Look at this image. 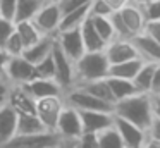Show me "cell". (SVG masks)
Segmentation results:
<instances>
[{
	"label": "cell",
	"mask_w": 160,
	"mask_h": 148,
	"mask_svg": "<svg viewBox=\"0 0 160 148\" xmlns=\"http://www.w3.org/2000/svg\"><path fill=\"white\" fill-rule=\"evenodd\" d=\"M114 115L126 119L136 126L148 129L153 119V105L150 93H134L114 103Z\"/></svg>",
	"instance_id": "obj_1"
},
{
	"label": "cell",
	"mask_w": 160,
	"mask_h": 148,
	"mask_svg": "<svg viewBox=\"0 0 160 148\" xmlns=\"http://www.w3.org/2000/svg\"><path fill=\"white\" fill-rule=\"evenodd\" d=\"M108 64L105 52H84L76 62H74V69H76V84L88 81H95V79H103L108 74Z\"/></svg>",
	"instance_id": "obj_2"
},
{
	"label": "cell",
	"mask_w": 160,
	"mask_h": 148,
	"mask_svg": "<svg viewBox=\"0 0 160 148\" xmlns=\"http://www.w3.org/2000/svg\"><path fill=\"white\" fill-rule=\"evenodd\" d=\"M64 102L67 105L74 107L78 110H102V112H114V105L103 102V100L93 96L91 93H88L81 86H72V88L64 91Z\"/></svg>",
	"instance_id": "obj_3"
},
{
	"label": "cell",
	"mask_w": 160,
	"mask_h": 148,
	"mask_svg": "<svg viewBox=\"0 0 160 148\" xmlns=\"http://www.w3.org/2000/svg\"><path fill=\"white\" fill-rule=\"evenodd\" d=\"M60 136L53 131H43L36 134H16L0 148H53Z\"/></svg>",
	"instance_id": "obj_4"
},
{
	"label": "cell",
	"mask_w": 160,
	"mask_h": 148,
	"mask_svg": "<svg viewBox=\"0 0 160 148\" xmlns=\"http://www.w3.org/2000/svg\"><path fill=\"white\" fill-rule=\"evenodd\" d=\"M60 21H62V10H60L57 0L45 2V5L33 17V23L42 31V34H57L60 28Z\"/></svg>",
	"instance_id": "obj_5"
},
{
	"label": "cell",
	"mask_w": 160,
	"mask_h": 148,
	"mask_svg": "<svg viewBox=\"0 0 160 148\" xmlns=\"http://www.w3.org/2000/svg\"><path fill=\"white\" fill-rule=\"evenodd\" d=\"M55 133L60 138L78 140L83 134V122H81L79 110L66 103L62 112H60V115H59V120L55 124Z\"/></svg>",
	"instance_id": "obj_6"
},
{
	"label": "cell",
	"mask_w": 160,
	"mask_h": 148,
	"mask_svg": "<svg viewBox=\"0 0 160 148\" xmlns=\"http://www.w3.org/2000/svg\"><path fill=\"white\" fill-rule=\"evenodd\" d=\"M52 57H53V64H55V81L62 86V89L66 91V89L76 86V69H74V62L60 50L57 43L53 45Z\"/></svg>",
	"instance_id": "obj_7"
},
{
	"label": "cell",
	"mask_w": 160,
	"mask_h": 148,
	"mask_svg": "<svg viewBox=\"0 0 160 148\" xmlns=\"http://www.w3.org/2000/svg\"><path fill=\"white\" fill-rule=\"evenodd\" d=\"M64 105H66L64 96H47L36 100V115L43 122L47 131H55V124Z\"/></svg>",
	"instance_id": "obj_8"
},
{
	"label": "cell",
	"mask_w": 160,
	"mask_h": 148,
	"mask_svg": "<svg viewBox=\"0 0 160 148\" xmlns=\"http://www.w3.org/2000/svg\"><path fill=\"white\" fill-rule=\"evenodd\" d=\"M35 78H36L35 65L29 60H26L22 55L9 57V62L5 65V79L11 84H26Z\"/></svg>",
	"instance_id": "obj_9"
},
{
	"label": "cell",
	"mask_w": 160,
	"mask_h": 148,
	"mask_svg": "<svg viewBox=\"0 0 160 148\" xmlns=\"http://www.w3.org/2000/svg\"><path fill=\"white\" fill-rule=\"evenodd\" d=\"M55 43L59 45V48L71 59L72 62H76L81 55L84 54V43L83 36H81L79 28H72V29H60L55 34Z\"/></svg>",
	"instance_id": "obj_10"
},
{
	"label": "cell",
	"mask_w": 160,
	"mask_h": 148,
	"mask_svg": "<svg viewBox=\"0 0 160 148\" xmlns=\"http://www.w3.org/2000/svg\"><path fill=\"white\" fill-rule=\"evenodd\" d=\"M114 127L117 129V133L121 134L122 143L126 148H143L146 141V129L136 126V124L129 122L126 119L114 115Z\"/></svg>",
	"instance_id": "obj_11"
},
{
	"label": "cell",
	"mask_w": 160,
	"mask_h": 148,
	"mask_svg": "<svg viewBox=\"0 0 160 148\" xmlns=\"http://www.w3.org/2000/svg\"><path fill=\"white\" fill-rule=\"evenodd\" d=\"M105 55H107L108 64H119V62L129 60V59L139 57L136 47L132 45L131 40H126V38H114L112 41H108L105 45Z\"/></svg>",
	"instance_id": "obj_12"
},
{
	"label": "cell",
	"mask_w": 160,
	"mask_h": 148,
	"mask_svg": "<svg viewBox=\"0 0 160 148\" xmlns=\"http://www.w3.org/2000/svg\"><path fill=\"white\" fill-rule=\"evenodd\" d=\"M115 10H119V14H121L124 24L128 26L131 36L143 33L145 24H146V17H145V12H143L141 5H138V3H134L132 0H129L128 3H124L122 7H119V9H115Z\"/></svg>",
	"instance_id": "obj_13"
},
{
	"label": "cell",
	"mask_w": 160,
	"mask_h": 148,
	"mask_svg": "<svg viewBox=\"0 0 160 148\" xmlns=\"http://www.w3.org/2000/svg\"><path fill=\"white\" fill-rule=\"evenodd\" d=\"M83 133H100L114 124V112L102 110H79Z\"/></svg>",
	"instance_id": "obj_14"
},
{
	"label": "cell",
	"mask_w": 160,
	"mask_h": 148,
	"mask_svg": "<svg viewBox=\"0 0 160 148\" xmlns=\"http://www.w3.org/2000/svg\"><path fill=\"white\" fill-rule=\"evenodd\" d=\"M7 103L18 114H36V100L29 95L24 84H12Z\"/></svg>",
	"instance_id": "obj_15"
},
{
	"label": "cell",
	"mask_w": 160,
	"mask_h": 148,
	"mask_svg": "<svg viewBox=\"0 0 160 148\" xmlns=\"http://www.w3.org/2000/svg\"><path fill=\"white\" fill-rule=\"evenodd\" d=\"M26 89L35 100L47 98V96H62L64 89L55 79H47V78H35L29 83H26Z\"/></svg>",
	"instance_id": "obj_16"
},
{
	"label": "cell",
	"mask_w": 160,
	"mask_h": 148,
	"mask_svg": "<svg viewBox=\"0 0 160 148\" xmlns=\"http://www.w3.org/2000/svg\"><path fill=\"white\" fill-rule=\"evenodd\" d=\"M132 45L138 50V55L146 62H155L160 64V43H157L153 38H150L146 33L134 34L131 38Z\"/></svg>",
	"instance_id": "obj_17"
},
{
	"label": "cell",
	"mask_w": 160,
	"mask_h": 148,
	"mask_svg": "<svg viewBox=\"0 0 160 148\" xmlns=\"http://www.w3.org/2000/svg\"><path fill=\"white\" fill-rule=\"evenodd\" d=\"M53 45H55V34H43L36 43H33L31 47L24 48L22 57L35 65V64H38L40 60H43L45 57H48V55L52 54Z\"/></svg>",
	"instance_id": "obj_18"
},
{
	"label": "cell",
	"mask_w": 160,
	"mask_h": 148,
	"mask_svg": "<svg viewBox=\"0 0 160 148\" xmlns=\"http://www.w3.org/2000/svg\"><path fill=\"white\" fill-rule=\"evenodd\" d=\"M16 127H18V112L9 103H5L0 107V145L16 136Z\"/></svg>",
	"instance_id": "obj_19"
},
{
	"label": "cell",
	"mask_w": 160,
	"mask_h": 148,
	"mask_svg": "<svg viewBox=\"0 0 160 148\" xmlns=\"http://www.w3.org/2000/svg\"><path fill=\"white\" fill-rule=\"evenodd\" d=\"M146 60H143L141 57H134V59H129V60L124 62H119V64H112L108 67V74L112 78H122V79H134V76L138 74V71L143 67Z\"/></svg>",
	"instance_id": "obj_20"
},
{
	"label": "cell",
	"mask_w": 160,
	"mask_h": 148,
	"mask_svg": "<svg viewBox=\"0 0 160 148\" xmlns=\"http://www.w3.org/2000/svg\"><path fill=\"white\" fill-rule=\"evenodd\" d=\"M81 29V36H83V43H84V50L86 52H102L105 50V40L98 34V31L95 29L91 19L88 17L83 24L79 26Z\"/></svg>",
	"instance_id": "obj_21"
},
{
	"label": "cell",
	"mask_w": 160,
	"mask_h": 148,
	"mask_svg": "<svg viewBox=\"0 0 160 148\" xmlns=\"http://www.w3.org/2000/svg\"><path fill=\"white\" fill-rule=\"evenodd\" d=\"M43 131H47V129L36 114H18L16 134H36V133H43Z\"/></svg>",
	"instance_id": "obj_22"
},
{
	"label": "cell",
	"mask_w": 160,
	"mask_h": 148,
	"mask_svg": "<svg viewBox=\"0 0 160 148\" xmlns=\"http://www.w3.org/2000/svg\"><path fill=\"white\" fill-rule=\"evenodd\" d=\"M45 2H48V0H18L14 23H19V21H33V17L45 5Z\"/></svg>",
	"instance_id": "obj_23"
},
{
	"label": "cell",
	"mask_w": 160,
	"mask_h": 148,
	"mask_svg": "<svg viewBox=\"0 0 160 148\" xmlns=\"http://www.w3.org/2000/svg\"><path fill=\"white\" fill-rule=\"evenodd\" d=\"M78 86L84 88L88 93H91L93 96L103 100V102L110 103V105L115 103V98H114V95H112V91H110V86H108V83H107V78L95 79V81H88V83H81V84H78Z\"/></svg>",
	"instance_id": "obj_24"
},
{
	"label": "cell",
	"mask_w": 160,
	"mask_h": 148,
	"mask_svg": "<svg viewBox=\"0 0 160 148\" xmlns=\"http://www.w3.org/2000/svg\"><path fill=\"white\" fill-rule=\"evenodd\" d=\"M16 33L21 38L24 48L31 47L33 43H36L43 36L42 31L36 28V24L33 21H19V23H16Z\"/></svg>",
	"instance_id": "obj_25"
},
{
	"label": "cell",
	"mask_w": 160,
	"mask_h": 148,
	"mask_svg": "<svg viewBox=\"0 0 160 148\" xmlns=\"http://www.w3.org/2000/svg\"><path fill=\"white\" fill-rule=\"evenodd\" d=\"M107 83L110 86V91L114 95L115 102L117 100H122L126 96H131L134 93H138L134 83L131 79H122V78H112V76H107Z\"/></svg>",
	"instance_id": "obj_26"
},
{
	"label": "cell",
	"mask_w": 160,
	"mask_h": 148,
	"mask_svg": "<svg viewBox=\"0 0 160 148\" xmlns=\"http://www.w3.org/2000/svg\"><path fill=\"white\" fill-rule=\"evenodd\" d=\"M90 17V3H86V5L79 7V9H74L71 10V12L64 14L62 16V21H60V29H72V28H79L81 24L84 23V21ZM57 31V33H59Z\"/></svg>",
	"instance_id": "obj_27"
},
{
	"label": "cell",
	"mask_w": 160,
	"mask_h": 148,
	"mask_svg": "<svg viewBox=\"0 0 160 148\" xmlns=\"http://www.w3.org/2000/svg\"><path fill=\"white\" fill-rule=\"evenodd\" d=\"M155 67H157L155 62H145L143 67L138 71V74L134 76L132 83H134L136 89H138L139 93H150L152 79H153V74H155Z\"/></svg>",
	"instance_id": "obj_28"
},
{
	"label": "cell",
	"mask_w": 160,
	"mask_h": 148,
	"mask_svg": "<svg viewBox=\"0 0 160 148\" xmlns=\"http://www.w3.org/2000/svg\"><path fill=\"white\" fill-rule=\"evenodd\" d=\"M97 140H98V148H126L121 134L117 133L114 124L107 129L97 133Z\"/></svg>",
	"instance_id": "obj_29"
},
{
	"label": "cell",
	"mask_w": 160,
	"mask_h": 148,
	"mask_svg": "<svg viewBox=\"0 0 160 148\" xmlns=\"http://www.w3.org/2000/svg\"><path fill=\"white\" fill-rule=\"evenodd\" d=\"M90 19L93 23L95 29L98 31V34L105 40V43H108L115 38V31H114V26H112L110 16H90Z\"/></svg>",
	"instance_id": "obj_30"
},
{
	"label": "cell",
	"mask_w": 160,
	"mask_h": 148,
	"mask_svg": "<svg viewBox=\"0 0 160 148\" xmlns=\"http://www.w3.org/2000/svg\"><path fill=\"white\" fill-rule=\"evenodd\" d=\"M36 78H47V79H55V64H53L52 54L48 57H45L43 60H40L38 64H35Z\"/></svg>",
	"instance_id": "obj_31"
},
{
	"label": "cell",
	"mask_w": 160,
	"mask_h": 148,
	"mask_svg": "<svg viewBox=\"0 0 160 148\" xmlns=\"http://www.w3.org/2000/svg\"><path fill=\"white\" fill-rule=\"evenodd\" d=\"M16 31V23L12 19H5L0 16V48H4L7 40L14 34Z\"/></svg>",
	"instance_id": "obj_32"
},
{
	"label": "cell",
	"mask_w": 160,
	"mask_h": 148,
	"mask_svg": "<svg viewBox=\"0 0 160 148\" xmlns=\"http://www.w3.org/2000/svg\"><path fill=\"white\" fill-rule=\"evenodd\" d=\"M4 50L7 52L11 57H18V55H22V52H24V45H22L21 38L18 36V33H16V31H14V34H12V36L7 40V43L4 45Z\"/></svg>",
	"instance_id": "obj_33"
},
{
	"label": "cell",
	"mask_w": 160,
	"mask_h": 148,
	"mask_svg": "<svg viewBox=\"0 0 160 148\" xmlns=\"http://www.w3.org/2000/svg\"><path fill=\"white\" fill-rule=\"evenodd\" d=\"M112 12L114 9L107 0H91L90 2V16H110Z\"/></svg>",
	"instance_id": "obj_34"
},
{
	"label": "cell",
	"mask_w": 160,
	"mask_h": 148,
	"mask_svg": "<svg viewBox=\"0 0 160 148\" xmlns=\"http://www.w3.org/2000/svg\"><path fill=\"white\" fill-rule=\"evenodd\" d=\"M141 7L146 21H160V0H152Z\"/></svg>",
	"instance_id": "obj_35"
},
{
	"label": "cell",
	"mask_w": 160,
	"mask_h": 148,
	"mask_svg": "<svg viewBox=\"0 0 160 148\" xmlns=\"http://www.w3.org/2000/svg\"><path fill=\"white\" fill-rule=\"evenodd\" d=\"M16 5H18V0H0V16L14 21Z\"/></svg>",
	"instance_id": "obj_36"
},
{
	"label": "cell",
	"mask_w": 160,
	"mask_h": 148,
	"mask_svg": "<svg viewBox=\"0 0 160 148\" xmlns=\"http://www.w3.org/2000/svg\"><path fill=\"white\" fill-rule=\"evenodd\" d=\"M78 146L79 148H98L97 133H83L78 138Z\"/></svg>",
	"instance_id": "obj_37"
},
{
	"label": "cell",
	"mask_w": 160,
	"mask_h": 148,
	"mask_svg": "<svg viewBox=\"0 0 160 148\" xmlns=\"http://www.w3.org/2000/svg\"><path fill=\"white\" fill-rule=\"evenodd\" d=\"M143 33H146L150 38H153L157 43H160V21H146Z\"/></svg>",
	"instance_id": "obj_38"
},
{
	"label": "cell",
	"mask_w": 160,
	"mask_h": 148,
	"mask_svg": "<svg viewBox=\"0 0 160 148\" xmlns=\"http://www.w3.org/2000/svg\"><path fill=\"white\" fill-rule=\"evenodd\" d=\"M146 136L148 140H153V141H158L160 143V119L153 115L152 122H150L148 129H146Z\"/></svg>",
	"instance_id": "obj_39"
},
{
	"label": "cell",
	"mask_w": 160,
	"mask_h": 148,
	"mask_svg": "<svg viewBox=\"0 0 160 148\" xmlns=\"http://www.w3.org/2000/svg\"><path fill=\"white\" fill-rule=\"evenodd\" d=\"M150 95L152 96H160V64H157V67H155V74H153V79H152Z\"/></svg>",
	"instance_id": "obj_40"
},
{
	"label": "cell",
	"mask_w": 160,
	"mask_h": 148,
	"mask_svg": "<svg viewBox=\"0 0 160 148\" xmlns=\"http://www.w3.org/2000/svg\"><path fill=\"white\" fill-rule=\"evenodd\" d=\"M11 83L7 79H0V107L7 103V98H9V91H11Z\"/></svg>",
	"instance_id": "obj_41"
},
{
	"label": "cell",
	"mask_w": 160,
	"mask_h": 148,
	"mask_svg": "<svg viewBox=\"0 0 160 148\" xmlns=\"http://www.w3.org/2000/svg\"><path fill=\"white\" fill-rule=\"evenodd\" d=\"M53 148H79L78 146V140H69V138H60Z\"/></svg>",
	"instance_id": "obj_42"
},
{
	"label": "cell",
	"mask_w": 160,
	"mask_h": 148,
	"mask_svg": "<svg viewBox=\"0 0 160 148\" xmlns=\"http://www.w3.org/2000/svg\"><path fill=\"white\" fill-rule=\"evenodd\" d=\"M9 57L11 55L4 50V48H0V79H5V65L9 62Z\"/></svg>",
	"instance_id": "obj_43"
},
{
	"label": "cell",
	"mask_w": 160,
	"mask_h": 148,
	"mask_svg": "<svg viewBox=\"0 0 160 148\" xmlns=\"http://www.w3.org/2000/svg\"><path fill=\"white\" fill-rule=\"evenodd\" d=\"M152 105H153V115L160 119V96H152Z\"/></svg>",
	"instance_id": "obj_44"
},
{
	"label": "cell",
	"mask_w": 160,
	"mask_h": 148,
	"mask_svg": "<svg viewBox=\"0 0 160 148\" xmlns=\"http://www.w3.org/2000/svg\"><path fill=\"white\" fill-rule=\"evenodd\" d=\"M107 2L110 3V5H112V9L115 10V9H119V7H122L124 3H128L129 0H107Z\"/></svg>",
	"instance_id": "obj_45"
},
{
	"label": "cell",
	"mask_w": 160,
	"mask_h": 148,
	"mask_svg": "<svg viewBox=\"0 0 160 148\" xmlns=\"http://www.w3.org/2000/svg\"><path fill=\"white\" fill-rule=\"evenodd\" d=\"M143 148H160V143H158V141H153V140H148V138H146Z\"/></svg>",
	"instance_id": "obj_46"
},
{
	"label": "cell",
	"mask_w": 160,
	"mask_h": 148,
	"mask_svg": "<svg viewBox=\"0 0 160 148\" xmlns=\"http://www.w3.org/2000/svg\"><path fill=\"white\" fill-rule=\"evenodd\" d=\"M134 3H138V5H145V3H148V2H152V0H132Z\"/></svg>",
	"instance_id": "obj_47"
}]
</instances>
